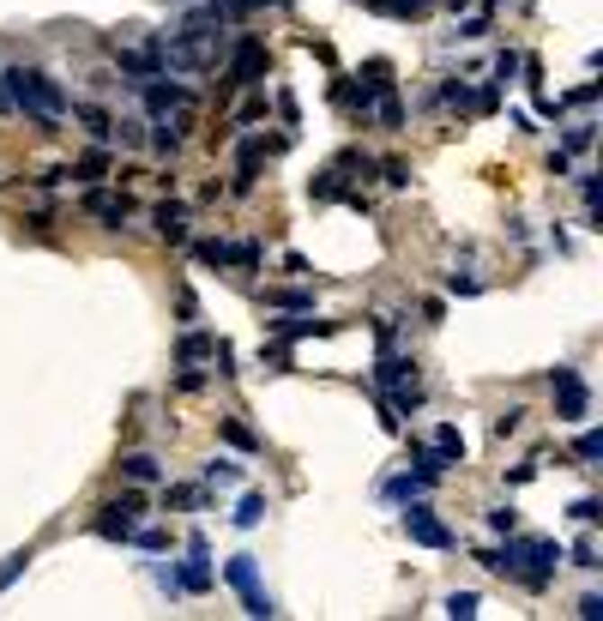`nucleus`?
<instances>
[{
	"instance_id": "1",
	"label": "nucleus",
	"mask_w": 603,
	"mask_h": 621,
	"mask_svg": "<svg viewBox=\"0 0 603 621\" xmlns=\"http://www.w3.org/2000/svg\"><path fill=\"white\" fill-rule=\"evenodd\" d=\"M0 79H6V97H13V109H19L31 127H42V133H60V121H67V91H60L49 73H37V67H6Z\"/></svg>"
},
{
	"instance_id": "2",
	"label": "nucleus",
	"mask_w": 603,
	"mask_h": 621,
	"mask_svg": "<svg viewBox=\"0 0 603 621\" xmlns=\"http://www.w3.org/2000/svg\"><path fill=\"white\" fill-rule=\"evenodd\" d=\"M549 392H555V422H585L591 417V386L580 368H549Z\"/></svg>"
},
{
	"instance_id": "3",
	"label": "nucleus",
	"mask_w": 603,
	"mask_h": 621,
	"mask_svg": "<svg viewBox=\"0 0 603 621\" xmlns=\"http://www.w3.org/2000/svg\"><path fill=\"white\" fill-rule=\"evenodd\" d=\"M404 537L417 543V549H453V543H459V537H453V525H446L428 501H417V495L404 501Z\"/></svg>"
},
{
	"instance_id": "4",
	"label": "nucleus",
	"mask_w": 603,
	"mask_h": 621,
	"mask_svg": "<svg viewBox=\"0 0 603 621\" xmlns=\"http://www.w3.org/2000/svg\"><path fill=\"white\" fill-rule=\"evenodd\" d=\"M266 73H272V55H266V42H260V37H241V42H236V55H230V67H223V85H230V91H248V85H260Z\"/></svg>"
},
{
	"instance_id": "5",
	"label": "nucleus",
	"mask_w": 603,
	"mask_h": 621,
	"mask_svg": "<svg viewBox=\"0 0 603 621\" xmlns=\"http://www.w3.org/2000/svg\"><path fill=\"white\" fill-rule=\"evenodd\" d=\"M145 513V495H121V501H103L97 519H91V531H97L103 543H127L133 537V525H140Z\"/></svg>"
},
{
	"instance_id": "6",
	"label": "nucleus",
	"mask_w": 603,
	"mask_h": 621,
	"mask_svg": "<svg viewBox=\"0 0 603 621\" xmlns=\"http://www.w3.org/2000/svg\"><path fill=\"white\" fill-rule=\"evenodd\" d=\"M176 573H181V598H205V591L218 585V573H212V543H205L200 531L187 537V562H181Z\"/></svg>"
},
{
	"instance_id": "7",
	"label": "nucleus",
	"mask_w": 603,
	"mask_h": 621,
	"mask_svg": "<svg viewBox=\"0 0 603 621\" xmlns=\"http://www.w3.org/2000/svg\"><path fill=\"white\" fill-rule=\"evenodd\" d=\"M115 73L121 79H133V85H145V79H163V73H169V67H163V49H151V42H127V49H121L115 42Z\"/></svg>"
},
{
	"instance_id": "8",
	"label": "nucleus",
	"mask_w": 603,
	"mask_h": 621,
	"mask_svg": "<svg viewBox=\"0 0 603 621\" xmlns=\"http://www.w3.org/2000/svg\"><path fill=\"white\" fill-rule=\"evenodd\" d=\"M79 205H85V218H97L103 230H121V223L133 218V200H127V194H103V187H91Z\"/></svg>"
},
{
	"instance_id": "9",
	"label": "nucleus",
	"mask_w": 603,
	"mask_h": 621,
	"mask_svg": "<svg viewBox=\"0 0 603 621\" xmlns=\"http://www.w3.org/2000/svg\"><path fill=\"white\" fill-rule=\"evenodd\" d=\"M181 103H200V97H194L187 85H176L169 73H163V79H145V109H151V115H169Z\"/></svg>"
},
{
	"instance_id": "10",
	"label": "nucleus",
	"mask_w": 603,
	"mask_h": 621,
	"mask_svg": "<svg viewBox=\"0 0 603 621\" xmlns=\"http://www.w3.org/2000/svg\"><path fill=\"white\" fill-rule=\"evenodd\" d=\"M332 97H338L344 115L368 121V115H374V97H381V91H374V85H362V79H338V85H332Z\"/></svg>"
},
{
	"instance_id": "11",
	"label": "nucleus",
	"mask_w": 603,
	"mask_h": 621,
	"mask_svg": "<svg viewBox=\"0 0 603 621\" xmlns=\"http://www.w3.org/2000/svg\"><path fill=\"white\" fill-rule=\"evenodd\" d=\"M67 115L79 121V127H85V133H91L97 145H109V140H115V115H109L103 103H67Z\"/></svg>"
},
{
	"instance_id": "12",
	"label": "nucleus",
	"mask_w": 603,
	"mask_h": 621,
	"mask_svg": "<svg viewBox=\"0 0 603 621\" xmlns=\"http://www.w3.org/2000/svg\"><path fill=\"white\" fill-rule=\"evenodd\" d=\"M151 223H158L163 241H176V248L187 241V205H181V200H158V205H151Z\"/></svg>"
},
{
	"instance_id": "13",
	"label": "nucleus",
	"mask_w": 603,
	"mask_h": 621,
	"mask_svg": "<svg viewBox=\"0 0 603 621\" xmlns=\"http://www.w3.org/2000/svg\"><path fill=\"white\" fill-rule=\"evenodd\" d=\"M121 477L140 482V489H158V482H163V459H158V453H121Z\"/></svg>"
},
{
	"instance_id": "14",
	"label": "nucleus",
	"mask_w": 603,
	"mask_h": 621,
	"mask_svg": "<svg viewBox=\"0 0 603 621\" xmlns=\"http://www.w3.org/2000/svg\"><path fill=\"white\" fill-rule=\"evenodd\" d=\"M223 585H230V591H241V598H254V591H260V567H254V555H230Z\"/></svg>"
},
{
	"instance_id": "15",
	"label": "nucleus",
	"mask_w": 603,
	"mask_h": 621,
	"mask_svg": "<svg viewBox=\"0 0 603 621\" xmlns=\"http://www.w3.org/2000/svg\"><path fill=\"white\" fill-rule=\"evenodd\" d=\"M374 381H381L386 392H392V386H410V381H417V362H410V356H392V350H386V356L374 362Z\"/></svg>"
},
{
	"instance_id": "16",
	"label": "nucleus",
	"mask_w": 603,
	"mask_h": 621,
	"mask_svg": "<svg viewBox=\"0 0 603 621\" xmlns=\"http://www.w3.org/2000/svg\"><path fill=\"white\" fill-rule=\"evenodd\" d=\"M212 344H218L212 332H187V338L176 344V362L181 368H200V362H212Z\"/></svg>"
},
{
	"instance_id": "17",
	"label": "nucleus",
	"mask_w": 603,
	"mask_h": 621,
	"mask_svg": "<svg viewBox=\"0 0 603 621\" xmlns=\"http://www.w3.org/2000/svg\"><path fill=\"white\" fill-rule=\"evenodd\" d=\"M435 459H441L446 471H453V464H464V435L453 428V422H441V428H435Z\"/></svg>"
},
{
	"instance_id": "18",
	"label": "nucleus",
	"mask_w": 603,
	"mask_h": 621,
	"mask_svg": "<svg viewBox=\"0 0 603 621\" xmlns=\"http://www.w3.org/2000/svg\"><path fill=\"white\" fill-rule=\"evenodd\" d=\"M151 151H158V158H176V151H181V127L169 115L151 121Z\"/></svg>"
},
{
	"instance_id": "19",
	"label": "nucleus",
	"mask_w": 603,
	"mask_h": 621,
	"mask_svg": "<svg viewBox=\"0 0 603 621\" xmlns=\"http://www.w3.org/2000/svg\"><path fill=\"white\" fill-rule=\"evenodd\" d=\"M103 176H109V151H103V145H97V151H85V158L73 163V181H85V187H97Z\"/></svg>"
},
{
	"instance_id": "20",
	"label": "nucleus",
	"mask_w": 603,
	"mask_h": 621,
	"mask_svg": "<svg viewBox=\"0 0 603 621\" xmlns=\"http://www.w3.org/2000/svg\"><path fill=\"white\" fill-rule=\"evenodd\" d=\"M241 477H248V471H241L236 459H205L200 464V482H223V489H236Z\"/></svg>"
},
{
	"instance_id": "21",
	"label": "nucleus",
	"mask_w": 603,
	"mask_h": 621,
	"mask_svg": "<svg viewBox=\"0 0 603 621\" xmlns=\"http://www.w3.org/2000/svg\"><path fill=\"white\" fill-rule=\"evenodd\" d=\"M591 140H598V121H573V127H567V140H562V151H567V158H585Z\"/></svg>"
},
{
	"instance_id": "22",
	"label": "nucleus",
	"mask_w": 603,
	"mask_h": 621,
	"mask_svg": "<svg viewBox=\"0 0 603 621\" xmlns=\"http://www.w3.org/2000/svg\"><path fill=\"white\" fill-rule=\"evenodd\" d=\"M308 194H314V200H344V194H350V187H344V176H338V163H332V169H320V176L308 181Z\"/></svg>"
},
{
	"instance_id": "23",
	"label": "nucleus",
	"mask_w": 603,
	"mask_h": 621,
	"mask_svg": "<svg viewBox=\"0 0 603 621\" xmlns=\"http://www.w3.org/2000/svg\"><path fill=\"white\" fill-rule=\"evenodd\" d=\"M368 121H381V127H392V133H399V127H404V103L392 97V91H381V97H374V115H368Z\"/></svg>"
},
{
	"instance_id": "24",
	"label": "nucleus",
	"mask_w": 603,
	"mask_h": 621,
	"mask_svg": "<svg viewBox=\"0 0 603 621\" xmlns=\"http://www.w3.org/2000/svg\"><path fill=\"white\" fill-rule=\"evenodd\" d=\"M218 428H223V441L236 446V453H260V435H254V428H241V422H236V417H223V422H218Z\"/></svg>"
},
{
	"instance_id": "25",
	"label": "nucleus",
	"mask_w": 603,
	"mask_h": 621,
	"mask_svg": "<svg viewBox=\"0 0 603 621\" xmlns=\"http://www.w3.org/2000/svg\"><path fill=\"white\" fill-rule=\"evenodd\" d=\"M374 13H386V19H422L428 13V0H368Z\"/></svg>"
},
{
	"instance_id": "26",
	"label": "nucleus",
	"mask_w": 603,
	"mask_h": 621,
	"mask_svg": "<svg viewBox=\"0 0 603 621\" xmlns=\"http://www.w3.org/2000/svg\"><path fill=\"white\" fill-rule=\"evenodd\" d=\"M194 260H200V266H218V272H223V266H230V241H218V236L194 241Z\"/></svg>"
},
{
	"instance_id": "27",
	"label": "nucleus",
	"mask_w": 603,
	"mask_h": 621,
	"mask_svg": "<svg viewBox=\"0 0 603 621\" xmlns=\"http://www.w3.org/2000/svg\"><path fill=\"white\" fill-rule=\"evenodd\" d=\"M205 6H212L223 24H241V19H254V6H260V0H205Z\"/></svg>"
},
{
	"instance_id": "28",
	"label": "nucleus",
	"mask_w": 603,
	"mask_h": 621,
	"mask_svg": "<svg viewBox=\"0 0 603 621\" xmlns=\"http://www.w3.org/2000/svg\"><path fill=\"white\" fill-rule=\"evenodd\" d=\"M24 567H31V549H13V555L0 562V598H6V591L19 585V573H24Z\"/></svg>"
},
{
	"instance_id": "29",
	"label": "nucleus",
	"mask_w": 603,
	"mask_h": 621,
	"mask_svg": "<svg viewBox=\"0 0 603 621\" xmlns=\"http://www.w3.org/2000/svg\"><path fill=\"white\" fill-rule=\"evenodd\" d=\"M410 464H417L422 477H446V464L435 459V446H422V441H410Z\"/></svg>"
},
{
	"instance_id": "30",
	"label": "nucleus",
	"mask_w": 603,
	"mask_h": 621,
	"mask_svg": "<svg viewBox=\"0 0 603 621\" xmlns=\"http://www.w3.org/2000/svg\"><path fill=\"white\" fill-rule=\"evenodd\" d=\"M272 308H284V314H302V308H314V296H308V290H272Z\"/></svg>"
},
{
	"instance_id": "31",
	"label": "nucleus",
	"mask_w": 603,
	"mask_h": 621,
	"mask_svg": "<svg viewBox=\"0 0 603 621\" xmlns=\"http://www.w3.org/2000/svg\"><path fill=\"white\" fill-rule=\"evenodd\" d=\"M477 609H482L477 591H453V598H446V616H453V621H471Z\"/></svg>"
},
{
	"instance_id": "32",
	"label": "nucleus",
	"mask_w": 603,
	"mask_h": 621,
	"mask_svg": "<svg viewBox=\"0 0 603 621\" xmlns=\"http://www.w3.org/2000/svg\"><path fill=\"white\" fill-rule=\"evenodd\" d=\"M441 103H453V109H477V91H471L464 79H446L441 85Z\"/></svg>"
},
{
	"instance_id": "33",
	"label": "nucleus",
	"mask_w": 603,
	"mask_h": 621,
	"mask_svg": "<svg viewBox=\"0 0 603 621\" xmlns=\"http://www.w3.org/2000/svg\"><path fill=\"white\" fill-rule=\"evenodd\" d=\"M573 459H580V464H598L603 459V435H598V428H585L580 441H573Z\"/></svg>"
},
{
	"instance_id": "34",
	"label": "nucleus",
	"mask_w": 603,
	"mask_h": 621,
	"mask_svg": "<svg viewBox=\"0 0 603 621\" xmlns=\"http://www.w3.org/2000/svg\"><path fill=\"white\" fill-rule=\"evenodd\" d=\"M266 254H260V241H230V266H241V272H254Z\"/></svg>"
},
{
	"instance_id": "35",
	"label": "nucleus",
	"mask_w": 603,
	"mask_h": 621,
	"mask_svg": "<svg viewBox=\"0 0 603 621\" xmlns=\"http://www.w3.org/2000/svg\"><path fill=\"white\" fill-rule=\"evenodd\" d=\"M374 169H381L386 187H410V163H404V158H381Z\"/></svg>"
},
{
	"instance_id": "36",
	"label": "nucleus",
	"mask_w": 603,
	"mask_h": 621,
	"mask_svg": "<svg viewBox=\"0 0 603 621\" xmlns=\"http://www.w3.org/2000/svg\"><path fill=\"white\" fill-rule=\"evenodd\" d=\"M525 417H531L525 404H507L501 417H495V435H501V441H507V435H519V428H525Z\"/></svg>"
},
{
	"instance_id": "37",
	"label": "nucleus",
	"mask_w": 603,
	"mask_h": 621,
	"mask_svg": "<svg viewBox=\"0 0 603 621\" xmlns=\"http://www.w3.org/2000/svg\"><path fill=\"white\" fill-rule=\"evenodd\" d=\"M428 482H435V477H422V471H417V477H399V482H386V495H392V501H410V495H422Z\"/></svg>"
},
{
	"instance_id": "38",
	"label": "nucleus",
	"mask_w": 603,
	"mask_h": 621,
	"mask_svg": "<svg viewBox=\"0 0 603 621\" xmlns=\"http://www.w3.org/2000/svg\"><path fill=\"white\" fill-rule=\"evenodd\" d=\"M260 519H266V501H260V495H241V507H236V525H241V531H254Z\"/></svg>"
},
{
	"instance_id": "39",
	"label": "nucleus",
	"mask_w": 603,
	"mask_h": 621,
	"mask_svg": "<svg viewBox=\"0 0 603 621\" xmlns=\"http://www.w3.org/2000/svg\"><path fill=\"white\" fill-rule=\"evenodd\" d=\"M362 85H374V91H392V60H368V67H362Z\"/></svg>"
},
{
	"instance_id": "40",
	"label": "nucleus",
	"mask_w": 603,
	"mask_h": 621,
	"mask_svg": "<svg viewBox=\"0 0 603 621\" xmlns=\"http://www.w3.org/2000/svg\"><path fill=\"white\" fill-rule=\"evenodd\" d=\"M489 531L513 537V531H519V513H513V507H489Z\"/></svg>"
},
{
	"instance_id": "41",
	"label": "nucleus",
	"mask_w": 603,
	"mask_h": 621,
	"mask_svg": "<svg viewBox=\"0 0 603 621\" xmlns=\"http://www.w3.org/2000/svg\"><path fill=\"white\" fill-rule=\"evenodd\" d=\"M573 567H585V573H598V543H591V537H580V543H573Z\"/></svg>"
},
{
	"instance_id": "42",
	"label": "nucleus",
	"mask_w": 603,
	"mask_h": 621,
	"mask_svg": "<svg viewBox=\"0 0 603 621\" xmlns=\"http://www.w3.org/2000/svg\"><path fill=\"white\" fill-rule=\"evenodd\" d=\"M241 609H248V616H260V621H272V616H284L278 603L266 598V591H254V598H241Z\"/></svg>"
},
{
	"instance_id": "43",
	"label": "nucleus",
	"mask_w": 603,
	"mask_h": 621,
	"mask_svg": "<svg viewBox=\"0 0 603 621\" xmlns=\"http://www.w3.org/2000/svg\"><path fill=\"white\" fill-rule=\"evenodd\" d=\"M513 73H519V55L501 49V55H495V79H489V85H513Z\"/></svg>"
},
{
	"instance_id": "44",
	"label": "nucleus",
	"mask_w": 603,
	"mask_h": 621,
	"mask_svg": "<svg viewBox=\"0 0 603 621\" xmlns=\"http://www.w3.org/2000/svg\"><path fill=\"white\" fill-rule=\"evenodd\" d=\"M260 368H290V344H260Z\"/></svg>"
},
{
	"instance_id": "45",
	"label": "nucleus",
	"mask_w": 603,
	"mask_h": 621,
	"mask_svg": "<svg viewBox=\"0 0 603 621\" xmlns=\"http://www.w3.org/2000/svg\"><path fill=\"white\" fill-rule=\"evenodd\" d=\"M567 513H573L580 525H598V519H603V501H591V495H585V501H573Z\"/></svg>"
},
{
	"instance_id": "46",
	"label": "nucleus",
	"mask_w": 603,
	"mask_h": 621,
	"mask_svg": "<svg viewBox=\"0 0 603 621\" xmlns=\"http://www.w3.org/2000/svg\"><path fill=\"white\" fill-rule=\"evenodd\" d=\"M212 362H218V374H223V381H230V374H236V350H230V344H212Z\"/></svg>"
},
{
	"instance_id": "47",
	"label": "nucleus",
	"mask_w": 603,
	"mask_h": 621,
	"mask_svg": "<svg viewBox=\"0 0 603 621\" xmlns=\"http://www.w3.org/2000/svg\"><path fill=\"white\" fill-rule=\"evenodd\" d=\"M121 145H145V121H115Z\"/></svg>"
},
{
	"instance_id": "48",
	"label": "nucleus",
	"mask_w": 603,
	"mask_h": 621,
	"mask_svg": "<svg viewBox=\"0 0 603 621\" xmlns=\"http://www.w3.org/2000/svg\"><path fill=\"white\" fill-rule=\"evenodd\" d=\"M127 543H140V549H169L163 531H140V525H133V537H127Z\"/></svg>"
},
{
	"instance_id": "49",
	"label": "nucleus",
	"mask_w": 603,
	"mask_h": 621,
	"mask_svg": "<svg viewBox=\"0 0 603 621\" xmlns=\"http://www.w3.org/2000/svg\"><path fill=\"white\" fill-rule=\"evenodd\" d=\"M158 585L169 591V598H181V573H176V562H163V567H158Z\"/></svg>"
},
{
	"instance_id": "50",
	"label": "nucleus",
	"mask_w": 603,
	"mask_h": 621,
	"mask_svg": "<svg viewBox=\"0 0 603 621\" xmlns=\"http://www.w3.org/2000/svg\"><path fill=\"white\" fill-rule=\"evenodd\" d=\"M205 489H169V507H200Z\"/></svg>"
},
{
	"instance_id": "51",
	"label": "nucleus",
	"mask_w": 603,
	"mask_h": 621,
	"mask_svg": "<svg viewBox=\"0 0 603 621\" xmlns=\"http://www.w3.org/2000/svg\"><path fill=\"white\" fill-rule=\"evenodd\" d=\"M549 176L567 181V176H573V158H567V151H549Z\"/></svg>"
},
{
	"instance_id": "52",
	"label": "nucleus",
	"mask_w": 603,
	"mask_h": 621,
	"mask_svg": "<svg viewBox=\"0 0 603 621\" xmlns=\"http://www.w3.org/2000/svg\"><path fill=\"white\" fill-rule=\"evenodd\" d=\"M459 37H471V42L489 37V19H482V13H477V19H459Z\"/></svg>"
},
{
	"instance_id": "53",
	"label": "nucleus",
	"mask_w": 603,
	"mask_h": 621,
	"mask_svg": "<svg viewBox=\"0 0 603 621\" xmlns=\"http://www.w3.org/2000/svg\"><path fill=\"white\" fill-rule=\"evenodd\" d=\"M176 314H181V320H200V302H194V290H181V296H176Z\"/></svg>"
},
{
	"instance_id": "54",
	"label": "nucleus",
	"mask_w": 603,
	"mask_h": 621,
	"mask_svg": "<svg viewBox=\"0 0 603 621\" xmlns=\"http://www.w3.org/2000/svg\"><path fill=\"white\" fill-rule=\"evenodd\" d=\"M580 616L585 621H603V598H598V591H585V598H580Z\"/></svg>"
},
{
	"instance_id": "55",
	"label": "nucleus",
	"mask_w": 603,
	"mask_h": 621,
	"mask_svg": "<svg viewBox=\"0 0 603 621\" xmlns=\"http://www.w3.org/2000/svg\"><path fill=\"white\" fill-rule=\"evenodd\" d=\"M181 392H200V386H205V368H181Z\"/></svg>"
},
{
	"instance_id": "56",
	"label": "nucleus",
	"mask_w": 603,
	"mask_h": 621,
	"mask_svg": "<svg viewBox=\"0 0 603 621\" xmlns=\"http://www.w3.org/2000/svg\"><path fill=\"white\" fill-rule=\"evenodd\" d=\"M446 290H453V296H477L482 284H477V278H459V272H453V278H446Z\"/></svg>"
},
{
	"instance_id": "57",
	"label": "nucleus",
	"mask_w": 603,
	"mask_h": 621,
	"mask_svg": "<svg viewBox=\"0 0 603 621\" xmlns=\"http://www.w3.org/2000/svg\"><path fill=\"white\" fill-rule=\"evenodd\" d=\"M266 115V97H254V103H241V115H236V127H248V121H260Z\"/></svg>"
},
{
	"instance_id": "58",
	"label": "nucleus",
	"mask_w": 603,
	"mask_h": 621,
	"mask_svg": "<svg viewBox=\"0 0 603 621\" xmlns=\"http://www.w3.org/2000/svg\"><path fill=\"white\" fill-rule=\"evenodd\" d=\"M374 332H381V344H392V338H399V320H392V314H381V320H374Z\"/></svg>"
},
{
	"instance_id": "59",
	"label": "nucleus",
	"mask_w": 603,
	"mask_h": 621,
	"mask_svg": "<svg viewBox=\"0 0 603 621\" xmlns=\"http://www.w3.org/2000/svg\"><path fill=\"white\" fill-rule=\"evenodd\" d=\"M6 109H13V97H6V85H0V115H6Z\"/></svg>"
},
{
	"instance_id": "60",
	"label": "nucleus",
	"mask_w": 603,
	"mask_h": 621,
	"mask_svg": "<svg viewBox=\"0 0 603 621\" xmlns=\"http://www.w3.org/2000/svg\"><path fill=\"white\" fill-rule=\"evenodd\" d=\"M272 6H296V0H272Z\"/></svg>"
},
{
	"instance_id": "61",
	"label": "nucleus",
	"mask_w": 603,
	"mask_h": 621,
	"mask_svg": "<svg viewBox=\"0 0 603 621\" xmlns=\"http://www.w3.org/2000/svg\"><path fill=\"white\" fill-rule=\"evenodd\" d=\"M176 6H181V0H176Z\"/></svg>"
}]
</instances>
